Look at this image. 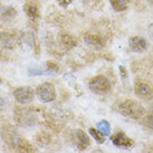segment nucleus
Returning a JSON list of instances; mask_svg holds the SVG:
<instances>
[{"mask_svg":"<svg viewBox=\"0 0 153 153\" xmlns=\"http://www.w3.org/2000/svg\"><path fill=\"white\" fill-rule=\"evenodd\" d=\"M15 118L18 123H20L22 125L30 123L33 120L31 111L29 110V108H20V107L15 108Z\"/></svg>","mask_w":153,"mask_h":153,"instance_id":"obj_13","label":"nucleus"},{"mask_svg":"<svg viewBox=\"0 0 153 153\" xmlns=\"http://www.w3.org/2000/svg\"><path fill=\"white\" fill-rule=\"evenodd\" d=\"M51 140V136L48 132L47 131H39L37 133V135L35 136V141L36 143L40 146H46L48 145V143H50Z\"/></svg>","mask_w":153,"mask_h":153,"instance_id":"obj_17","label":"nucleus"},{"mask_svg":"<svg viewBox=\"0 0 153 153\" xmlns=\"http://www.w3.org/2000/svg\"><path fill=\"white\" fill-rule=\"evenodd\" d=\"M132 0H110V4L113 10L117 12H123L128 10Z\"/></svg>","mask_w":153,"mask_h":153,"instance_id":"obj_16","label":"nucleus"},{"mask_svg":"<svg viewBox=\"0 0 153 153\" xmlns=\"http://www.w3.org/2000/svg\"><path fill=\"white\" fill-rule=\"evenodd\" d=\"M111 140L114 145L122 149H131L135 145V140L126 135L123 131H119L111 136Z\"/></svg>","mask_w":153,"mask_h":153,"instance_id":"obj_8","label":"nucleus"},{"mask_svg":"<svg viewBox=\"0 0 153 153\" xmlns=\"http://www.w3.org/2000/svg\"><path fill=\"white\" fill-rule=\"evenodd\" d=\"M84 43L95 50H102L107 45V38L100 33H87L83 36Z\"/></svg>","mask_w":153,"mask_h":153,"instance_id":"obj_5","label":"nucleus"},{"mask_svg":"<svg viewBox=\"0 0 153 153\" xmlns=\"http://www.w3.org/2000/svg\"><path fill=\"white\" fill-rule=\"evenodd\" d=\"M96 128L98 129L100 131L103 133L105 136H108L111 132V125L109 122H108L105 120L100 121L96 123Z\"/></svg>","mask_w":153,"mask_h":153,"instance_id":"obj_19","label":"nucleus"},{"mask_svg":"<svg viewBox=\"0 0 153 153\" xmlns=\"http://www.w3.org/2000/svg\"><path fill=\"white\" fill-rule=\"evenodd\" d=\"M148 1H149V2H150V3L153 5V0H148Z\"/></svg>","mask_w":153,"mask_h":153,"instance_id":"obj_28","label":"nucleus"},{"mask_svg":"<svg viewBox=\"0 0 153 153\" xmlns=\"http://www.w3.org/2000/svg\"><path fill=\"white\" fill-rule=\"evenodd\" d=\"M36 94L43 103H51L56 99V89L50 82H44L38 86Z\"/></svg>","mask_w":153,"mask_h":153,"instance_id":"obj_4","label":"nucleus"},{"mask_svg":"<svg viewBox=\"0 0 153 153\" xmlns=\"http://www.w3.org/2000/svg\"><path fill=\"white\" fill-rule=\"evenodd\" d=\"M135 92L140 97L151 99L153 97V85L143 79H136L134 84Z\"/></svg>","mask_w":153,"mask_h":153,"instance_id":"obj_10","label":"nucleus"},{"mask_svg":"<svg viewBox=\"0 0 153 153\" xmlns=\"http://www.w3.org/2000/svg\"><path fill=\"white\" fill-rule=\"evenodd\" d=\"M8 105L7 99L3 98V96H0V111H5Z\"/></svg>","mask_w":153,"mask_h":153,"instance_id":"obj_23","label":"nucleus"},{"mask_svg":"<svg viewBox=\"0 0 153 153\" xmlns=\"http://www.w3.org/2000/svg\"><path fill=\"white\" fill-rule=\"evenodd\" d=\"M89 133L98 144H103L105 142L106 136L101 131H100L97 128H89Z\"/></svg>","mask_w":153,"mask_h":153,"instance_id":"obj_18","label":"nucleus"},{"mask_svg":"<svg viewBox=\"0 0 153 153\" xmlns=\"http://www.w3.org/2000/svg\"><path fill=\"white\" fill-rule=\"evenodd\" d=\"M128 45L133 52L138 53V54L144 52L148 49L147 40L143 37L139 35H135L129 38Z\"/></svg>","mask_w":153,"mask_h":153,"instance_id":"obj_12","label":"nucleus"},{"mask_svg":"<svg viewBox=\"0 0 153 153\" xmlns=\"http://www.w3.org/2000/svg\"><path fill=\"white\" fill-rule=\"evenodd\" d=\"M47 68L49 72H57L59 69V65L54 61H48L47 62Z\"/></svg>","mask_w":153,"mask_h":153,"instance_id":"obj_21","label":"nucleus"},{"mask_svg":"<svg viewBox=\"0 0 153 153\" xmlns=\"http://www.w3.org/2000/svg\"><path fill=\"white\" fill-rule=\"evenodd\" d=\"M119 111L122 116L132 120H140L146 115V109L136 100L128 99L120 103Z\"/></svg>","mask_w":153,"mask_h":153,"instance_id":"obj_2","label":"nucleus"},{"mask_svg":"<svg viewBox=\"0 0 153 153\" xmlns=\"http://www.w3.org/2000/svg\"><path fill=\"white\" fill-rule=\"evenodd\" d=\"M2 83V80H1V78H0V83Z\"/></svg>","mask_w":153,"mask_h":153,"instance_id":"obj_29","label":"nucleus"},{"mask_svg":"<svg viewBox=\"0 0 153 153\" xmlns=\"http://www.w3.org/2000/svg\"><path fill=\"white\" fill-rule=\"evenodd\" d=\"M119 69H120V76L122 77V79H127V77L128 76V73L125 67H123V66H120Z\"/></svg>","mask_w":153,"mask_h":153,"instance_id":"obj_24","label":"nucleus"},{"mask_svg":"<svg viewBox=\"0 0 153 153\" xmlns=\"http://www.w3.org/2000/svg\"><path fill=\"white\" fill-rule=\"evenodd\" d=\"M143 124L149 129L153 131V112H151L146 115L143 117Z\"/></svg>","mask_w":153,"mask_h":153,"instance_id":"obj_20","label":"nucleus"},{"mask_svg":"<svg viewBox=\"0 0 153 153\" xmlns=\"http://www.w3.org/2000/svg\"><path fill=\"white\" fill-rule=\"evenodd\" d=\"M23 11L33 24L37 23L41 16V10L39 3L35 0H28L23 6Z\"/></svg>","mask_w":153,"mask_h":153,"instance_id":"obj_9","label":"nucleus"},{"mask_svg":"<svg viewBox=\"0 0 153 153\" xmlns=\"http://www.w3.org/2000/svg\"><path fill=\"white\" fill-rule=\"evenodd\" d=\"M103 0H82L85 5L88 6V7H97L101 3Z\"/></svg>","mask_w":153,"mask_h":153,"instance_id":"obj_22","label":"nucleus"},{"mask_svg":"<svg viewBox=\"0 0 153 153\" xmlns=\"http://www.w3.org/2000/svg\"><path fill=\"white\" fill-rule=\"evenodd\" d=\"M1 137L11 150L18 152H31L32 144L21 134L11 128H5L1 132Z\"/></svg>","mask_w":153,"mask_h":153,"instance_id":"obj_1","label":"nucleus"},{"mask_svg":"<svg viewBox=\"0 0 153 153\" xmlns=\"http://www.w3.org/2000/svg\"><path fill=\"white\" fill-rule=\"evenodd\" d=\"M149 35L153 39V24H152L149 27Z\"/></svg>","mask_w":153,"mask_h":153,"instance_id":"obj_27","label":"nucleus"},{"mask_svg":"<svg viewBox=\"0 0 153 153\" xmlns=\"http://www.w3.org/2000/svg\"><path fill=\"white\" fill-rule=\"evenodd\" d=\"M15 100L21 104H28L31 103L35 98V91L32 88L28 86H22L16 88L13 91Z\"/></svg>","mask_w":153,"mask_h":153,"instance_id":"obj_6","label":"nucleus"},{"mask_svg":"<svg viewBox=\"0 0 153 153\" xmlns=\"http://www.w3.org/2000/svg\"><path fill=\"white\" fill-rule=\"evenodd\" d=\"M58 41L60 46L63 47L65 50H71L72 48H75L77 46V40L72 35H71L68 32L62 31L59 34Z\"/></svg>","mask_w":153,"mask_h":153,"instance_id":"obj_14","label":"nucleus"},{"mask_svg":"<svg viewBox=\"0 0 153 153\" xmlns=\"http://www.w3.org/2000/svg\"><path fill=\"white\" fill-rule=\"evenodd\" d=\"M6 59L7 58V55L3 53V51L0 50V60H6Z\"/></svg>","mask_w":153,"mask_h":153,"instance_id":"obj_26","label":"nucleus"},{"mask_svg":"<svg viewBox=\"0 0 153 153\" xmlns=\"http://www.w3.org/2000/svg\"><path fill=\"white\" fill-rule=\"evenodd\" d=\"M88 88L95 94L103 95L110 91L111 83L105 75H98L91 79L88 83Z\"/></svg>","mask_w":153,"mask_h":153,"instance_id":"obj_3","label":"nucleus"},{"mask_svg":"<svg viewBox=\"0 0 153 153\" xmlns=\"http://www.w3.org/2000/svg\"><path fill=\"white\" fill-rule=\"evenodd\" d=\"M73 0H57V3L60 7L63 8H67L70 5Z\"/></svg>","mask_w":153,"mask_h":153,"instance_id":"obj_25","label":"nucleus"},{"mask_svg":"<svg viewBox=\"0 0 153 153\" xmlns=\"http://www.w3.org/2000/svg\"><path fill=\"white\" fill-rule=\"evenodd\" d=\"M17 10L13 7H7L0 10V21L8 23L14 20L17 17Z\"/></svg>","mask_w":153,"mask_h":153,"instance_id":"obj_15","label":"nucleus"},{"mask_svg":"<svg viewBox=\"0 0 153 153\" xmlns=\"http://www.w3.org/2000/svg\"><path fill=\"white\" fill-rule=\"evenodd\" d=\"M72 136L73 141L79 150H86L91 145L90 137L84 131L81 129H76L74 131Z\"/></svg>","mask_w":153,"mask_h":153,"instance_id":"obj_11","label":"nucleus"},{"mask_svg":"<svg viewBox=\"0 0 153 153\" xmlns=\"http://www.w3.org/2000/svg\"><path fill=\"white\" fill-rule=\"evenodd\" d=\"M20 39L17 34L10 31H0V48L14 50L19 44Z\"/></svg>","mask_w":153,"mask_h":153,"instance_id":"obj_7","label":"nucleus"}]
</instances>
